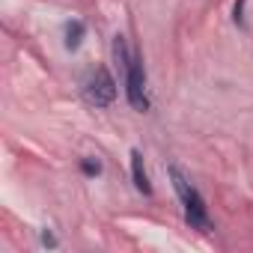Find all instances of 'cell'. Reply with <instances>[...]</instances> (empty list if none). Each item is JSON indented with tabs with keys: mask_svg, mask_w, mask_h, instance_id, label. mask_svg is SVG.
Returning a JSON list of instances; mask_svg holds the SVG:
<instances>
[{
	"mask_svg": "<svg viewBox=\"0 0 253 253\" xmlns=\"http://www.w3.org/2000/svg\"><path fill=\"white\" fill-rule=\"evenodd\" d=\"M42 244H48V247H54L57 241H54V235H51V232H42Z\"/></svg>",
	"mask_w": 253,
	"mask_h": 253,
	"instance_id": "obj_8",
	"label": "cell"
},
{
	"mask_svg": "<svg viewBox=\"0 0 253 253\" xmlns=\"http://www.w3.org/2000/svg\"><path fill=\"white\" fill-rule=\"evenodd\" d=\"M84 95H86V101L95 104V107L113 104V98H116V81H113V75H110L104 66L92 69L89 78H86V84H84Z\"/></svg>",
	"mask_w": 253,
	"mask_h": 253,
	"instance_id": "obj_2",
	"label": "cell"
},
{
	"mask_svg": "<svg viewBox=\"0 0 253 253\" xmlns=\"http://www.w3.org/2000/svg\"><path fill=\"white\" fill-rule=\"evenodd\" d=\"M170 179H173V188L185 206V220L191 229H200V232H209L211 229V220H209V209H206V200L203 194L194 188V182L182 173V167L170 164Z\"/></svg>",
	"mask_w": 253,
	"mask_h": 253,
	"instance_id": "obj_1",
	"label": "cell"
},
{
	"mask_svg": "<svg viewBox=\"0 0 253 253\" xmlns=\"http://www.w3.org/2000/svg\"><path fill=\"white\" fill-rule=\"evenodd\" d=\"M125 98L134 110H149V98H146V72H143V60L137 54H131L128 69H125Z\"/></svg>",
	"mask_w": 253,
	"mask_h": 253,
	"instance_id": "obj_3",
	"label": "cell"
},
{
	"mask_svg": "<svg viewBox=\"0 0 253 253\" xmlns=\"http://www.w3.org/2000/svg\"><path fill=\"white\" fill-rule=\"evenodd\" d=\"M131 179H134V188L140 194H152V185H149V176H146V167H143V152L140 149H131Z\"/></svg>",
	"mask_w": 253,
	"mask_h": 253,
	"instance_id": "obj_4",
	"label": "cell"
},
{
	"mask_svg": "<svg viewBox=\"0 0 253 253\" xmlns=\"http://www.w3.org/2000/svg\"><path fill=\"white\" fill-rule=\"evenodd\" d=\"M244 3H247V0H235V9H232V21L238 27H244Z\"/></svg>",
	"mask_w": 253,
	"mask_h": 253,
	"instance_id": "obj_7",
	"label": "cell"
},
{
	"mask_svg": "<svg viewBox=\"0 0 253 253\" xmlns=\"http://www.w3.org/2000/svg\"><path fill=\"white\" fill-rule=\"evenodd\" d=\"M81 170H84L86 176H98V173H101V164L92 161V158H84V161H81Z\"/></svg>",
	"mask_w": 253,
	"mask_h": 253,
	"instance_id": "obj_6",
	"label": "cell"
},
{
	"mask_svg": "<svg viewBox=\"0 0 253 253\" xmlns=\"http://www.w3.org/2000/svg\"><path fill=\"white\" fill-rule=\"evenodd\" d=\"M84 33H86V27H84V21H69L66 24V48L69 51H78L81 48V42H84Z\"/></svg>",
	"mask_w": 253,
	"mask_h": 253,
	"instance_id": "obj_5",
	"label": "cell"
}]
</instances>
